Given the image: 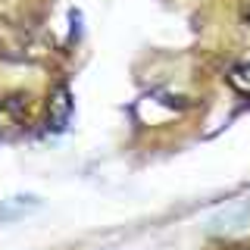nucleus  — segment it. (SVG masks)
I'll return each mask as SVG.
<instances>
[{"label":"nucleus","mask_w":250,"mask_h":250,"mask_svg":"<svg viewBox=\"0 0 250 250\" xmlns=\"http://www.w3.org/2000/svg\"><path fill=\"white\" fill-rule=\"evenodd\" d=\"M69 119H72V94H69L66 84H57L47 100V119H44V131L47 135H60L66 131Z\"/></svg>","instance_id":"3"},{"label":"nucleus","mask_w":250,"mask_h":250,"mask_svg":"<svg viewBox=\"0 0 250 250\" xmlns=\"http://www.w3.org/2000/svg\"><path fill=\"white\" fill-rule=\"evenodd\" d=\"M31 125V97L28 94H3L0 97V144L25 135Z\"/></svg>","instance_id":"2"},{"label":"nucleus","mask_w":250,"mask_h":250,"mask_svg":"<svg viewBox=\"0 0 250 250\" xmlns=\"http://www.w3.org/2000/svg\"><path fill=\"white\" fill-rule=\"evenodd\" d=\"M0 57L16 62H35L44 57V41L38 38L35 28L22 22L0 19Z\"/></svg>","instance_id":"1"},{"label":"nucleus","mask_w":250,"mask_h":250,"mask_svg":"<svg viewBox=\"0 0 250 250\" xmlns=\"http://www.w3.org/2000/svg\"><path fill=\"white\" fill-rule=\"evenodd\" d=\"M229 84L234 91H241V94H250V60H244V62H238V66L229 69Z\"/></svg>","instance_id":"4"},{"label":"nucleus","mask_w":250,"mask_h":250,"mask_svg":"<svg viewBox=\"0 0 250 250\" xmlns=\"http://www.w3.org/2000/svg\"><path fill=\"white\" fill-rule=\"evenodd\" d=\"M241 19H244V25H250V0H244V10H241Z\"/></svg>","instance_id":"5"}]
</instances>
